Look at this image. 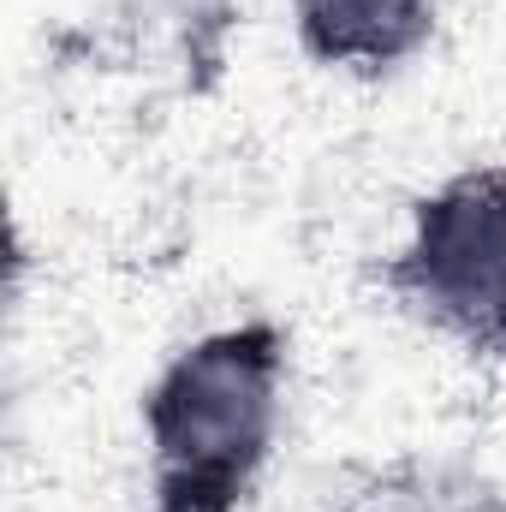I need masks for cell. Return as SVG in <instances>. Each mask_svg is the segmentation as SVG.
<instances>
[{
    "instance_id": "6da1fadb",
    "label": "cell",
    "mask_w": 506,
    "mask_h": 512,
    "mask_svg": "<svg viewBox=\"0 0 506 512\" xmlns=\"http://www.w3.org/2000/svg\"><path fill=\"white\" fill-rule=\"evenodd\" d=\"M292 393V334L239 316L191 334L143 387V507L245 512L274 471Z\"/></svg>"
},
{
    "instance_id": "7a4b0ae2",
    "label": "cell",
    "mask_w": 506,
    "mask_h": 512,
    "mask_svg": "<svg viewBox=\"0 0 506 512\" xmlns=\"http://www.w3.org/2000/svg\"><path fill=\"white\" fill-rule=\"evenodd\" d=\"M381 286L417 328L506 370V161L435 179L381 256Z\"/></svg>"
},
{
    "instance_id": "277c9868",
    "label": "cell",
    "mask_w": 506,
    "mask_h": 512,
    "mask_svg": "<svg viewBox=\"0 0 506 512\" xmlns=\"http://www.w3.org/2000/svg\"><path fill=\"white\" fill-rule=\"evenodd\" d=\"M453 512H506V495H477V501H465V507Z\"/></svg>"
},
{
    "instance_id": "3957f363",
    "label": "cell",
    "mask_w": 506,
    "mask_h": 512,
    "mask_svg": "<svg viewBox=\"0 0 506 512\" xmlns=\"http://www.w3.org/2000/svg\"><path fill=\"white\" fill-rule=\"evenodd\" d=\"M441 6L447 0H286L304 60L340 78H387L411 66L441 30Z\"/></svg>"
}]
</instances>
